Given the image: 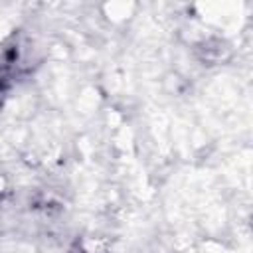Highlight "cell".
I'll list each match as a JSON object with an SVG mask.
<instances>
[{"label": "cell", "instance_id": "obj_1", "mask_svg": "<svg viewBox=\"0 0 253 253\" xmlns=\"http://www.w3.org/2000/svg\"><path fill=\"white\" fill-rule=\"evenodd\" d=\"M2 95H4V81L0 79V105H2Z\"/></svg>", "mask_w": 253, "mask_h": 253}]
</instances>
